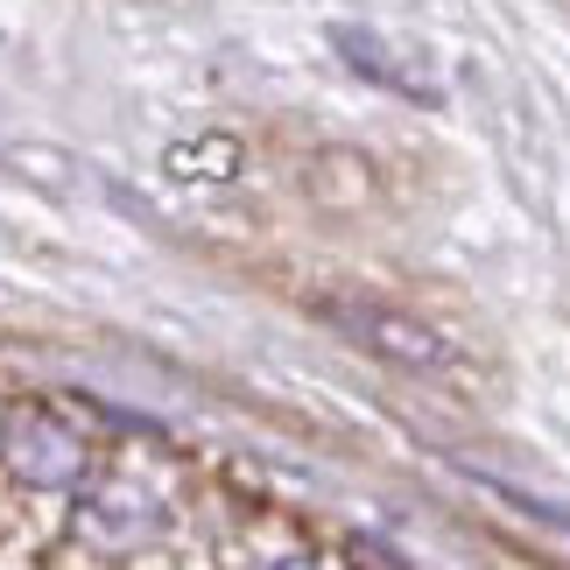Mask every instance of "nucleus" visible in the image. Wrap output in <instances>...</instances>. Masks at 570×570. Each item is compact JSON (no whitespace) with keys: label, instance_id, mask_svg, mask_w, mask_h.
<instances>
[{"label":"nucleus","instance_id":"obj_1","mask_svg":"<svg viewBox=\"0 0 570 570\" xmlns=\"http://www.w3.org/2000/svg\"><path fill=\"white\" fill-rule=\"evenodd\" d=\"M282 184H289L296 205H311L324 218H366L387 190L374 148L360 141H289L282 148Z\"/></svg>","mask_w":570,"mask_h":570}]
</instances>
